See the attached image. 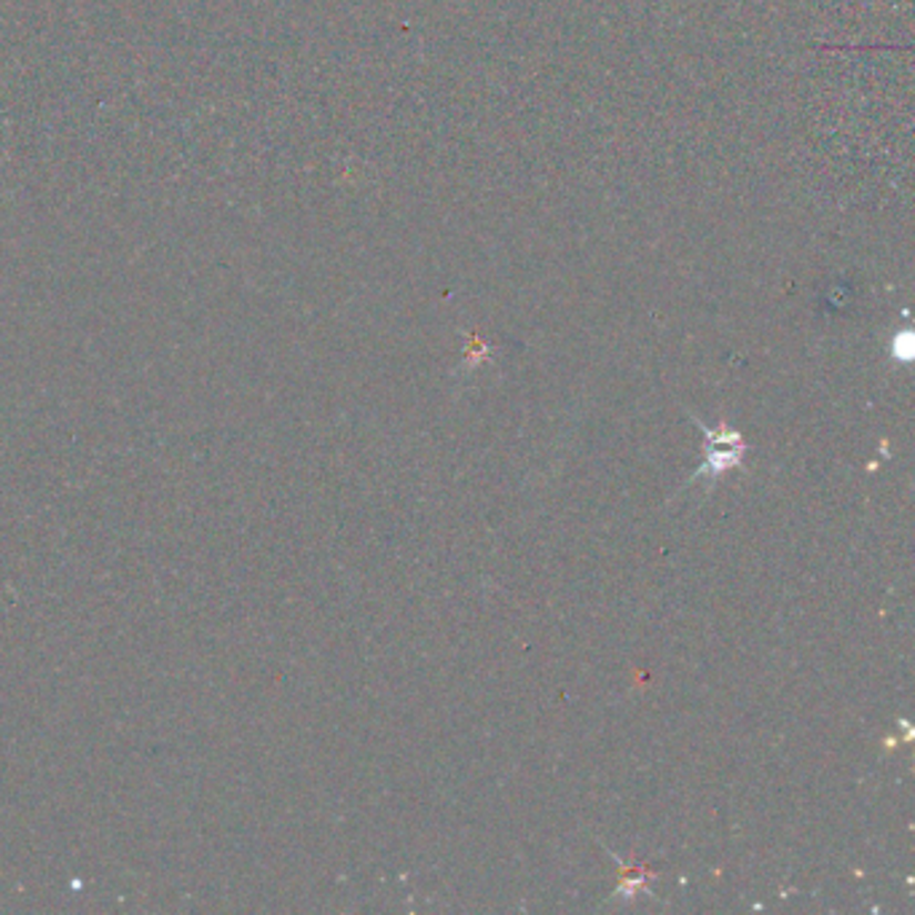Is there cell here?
Segmentation results:
<instances>
[{"label": "cell", "mask_w": 915, "mask_h": 915, "mask_svg": "<svg viewBox=\"0 0 915 915\" xmlns=\"http://www.w3.org/2000/svg\"><path fill=\"white\" fill-rule=\"evenodd\" d=\"M703 433H706V438H709V451H706V465L701 467L699 476H706V472L716 476V472L728 470V467H733L735 462H739L741 451H744V444H741L739 435L731 430H716V433L703 430Z\"/></svg>", "instance_id": "6da1fadb"}]
</instances>
